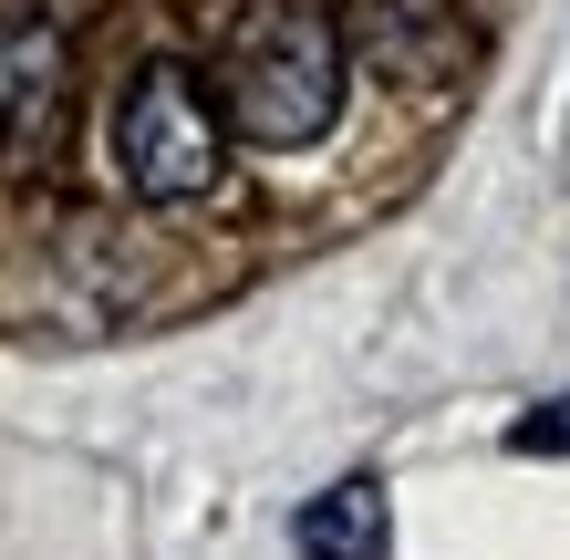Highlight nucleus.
Wrapping results in <instances>:
<instances>
[{
  "mask_svg": "<svg viewBox=\"0 0 570 560\" xmlns=\"http://www.w3.org/2000/svg\"><path fill=\"white\" fill-rule=\"evenodd\" d=\"M509 446H519V456H570V394H550V405H529V415L509 425Z\"/></svg>",
  "mask_w": 570,
  "mask_h": 560,
  "instance_id": "nucleus-5",
  "label": "nucleus"
},
{
  "mask_svg": "<svg viewBox=\"0 0 570 560\" xmlns=\"http://www.w3.org/2000/svg\"><path fill=\"white\" fill-rule=\"evenodd\" d=\"M115 167L136 197L177 208V197H208L218 187V105L197 94V73L177 62H146L115 105Z\"/></svg>",
  "mask_w": 570,
  "mask_h": 560,
  "instance_id": "nucleus-2",
  "label": "nucleus"
},
{
  "mask_svg": "<svg viewBox=\"0 0 570 560\" xmlns=\"http://www.w3.org/2000/svg\"><path fill=\"white\" fill-rule=\"evenodd\" d=\"M52 105H62V31L42 11H11V21H0V156L42 146Z\"/></svg>",
  "mask_w": 570,
  "mask_h": 560,
  "instance_id": "nucleus-3",
  "label": "nucleus"
},
{
  "mask_svg": "<svg viewBox=\"0 0 570 560\" xmlns=\"http://www.w3.org/2000/svg\"><path fill=\"white\" fill-rule=\"evenodd\" d=\"M291 550H301V560H384V550H394L384 488H374V478H343V488H322V499L291 519Z\"/></svg>",
  "mask_w": 570,
  "mask_h": 560,
  "instance_id": "nucleus-4",
  "label": "nucleus"
},
{
  "mask_svg": "<svg viewBox=\"0 0 570 560\" xmlns=\"http://www.w3.org/2000/svg\"><path fill=\"white\" fill-rule=\"evenodd\" d=\"M343 115V31L322 0H249L218 62V125L249 146H322Z\"/></svg>",
  "mask_w": 570,
  "mask_h": 560,
  "instance_id": "nucleus-1",
  "label": "nucleus"
}]
</instances>
